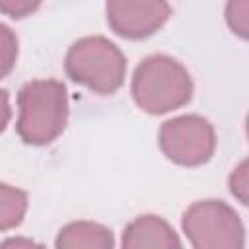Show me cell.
Wrapping results in <instances>:
<instances>
[{
	"instance_id": "6da1fadb",
	"label": "cell",
	"mask_w": 249,
	"mask_h": 249,
	"mask_svg": "<svg viewBox=\"0 0 249 249\" xmlns=\"http://www.w3.org/2000/svg\"><path fill=\"white\" fill-rule=\"evenodd\" d=\"M68 91L58 80H31L18 91V136L29 146L56 140L68 123Z\"/></svg>"
},
{
	"instance_id": "7a4b0ae2",
	"label": "cell",
	"mask_w": 249,
	"mask_h": 249,
	"mask_svg": "<svg viewBox=\"0 0 249 249\" xmlns=\"http://www.w3.org/2000/svg\"><path fill=\"white\" fill-rule=\"evenodd\" d=\"M193 78L173 56L150 54L134 68L130 93L134 103L148 115H165L181 109L193 97Z\"/></svg>"
},
{
	"instance_id": "3957f363",
	"label": "cell",
	"mask_w": 249,
	"mask_h": 249,
	"mask_svg": "<svg viewBox=\"0 0 249 249\" xmlns=\"http://www.w3.org/2000/svg\"><path fill=\"white\" fill-rule=\"evenodd\" d=\"M64 70L72 82L99 95H111L124 84L126 56L107 37L89 35L70 45Z\"/></svg>"
},
{
	"instance_id": "277c9868",
	"label": "cell",
	"mask_w": 249,
	"mask_h": 249,
	"mask_svg": "<svg viewBox=\"0 0 249 249\" xmlns=\"http://www.w3.org/2000/svg\"><path fill=\"white\" fill-rule=\"evenodd\" d=\"M183 233L196 249H241L245 228L239 214L224 200L193 202L181 218Z\"/></svg>"
},
{
	"instance_id": "5b68a950",
	"label": "cell",
	"mask_w": 249,
	"mask_h": 249,
	"mask_svg": "<svg viewBox=\"0 0 249 249\" xmlns=\"http://www.w3.org/2000/svg\"><path fill=\"white\" fill-rule=\"evenodd\" d=\"M160 150L163 156L183 167L206 163L216 150V130L200 115H181L160 126Z\"/></svg>"
},
{
	"instance_id": "8992f818",
	"label": "cell",
	"mask_w": 249,
	"mask_h": 249,
	"mask_svg": "<svg viewBox=\"0 0 249 249\" xmlns=\"http://www.w3.org/2000/svg\"><path fill=\"white\" fill-rule=\"evenodd\" d=\"M105 16L109 27L124 39L138 41L160 31L171 18L167 0H107Z\"/></svg>"
},
{
	"instance_id": "52a82bcc",
	"label": "cell",
	"mask_w": 249,
	"mask_h": 249,
	"mask_svg": "<svg viewBox=\"0 0 249 249\" xmlns=\"http://www.w3.org/2000/svg\"><path fill=\"white\" fill-rule=\"evenodd\" d=\"M121 245L124 249H175L181 247V239L161 216L142 214L123 230Z\"/></svg>"
},
{
	"instance_id": "ba28073f",
	"label": "cell",
	"mask_w": 249,
	"mask_h": 249,
	"mask_svg": "<svg viewBox=\"0 0 249 249\" xmlns=\"http://www.w3.org/2000/svg\"><path fill=\"white\" fill-rule=\"evenodd\" d=\"M54 247L56 249H113L115 237L107 226L80 220L60 228Z\"/></svg>"
},
{
	"instance_id": "9c48e42d",
	"label": "cell",
	"mask_w": 249,
	"mask_h": 249,
	"mask_svg": "<svg viewBox=\"0 0 249 249\" xmlns=\"http://www.w3.org/2000/svg\"><path fill=\"white\" fill-rule=\"evenodd\" d=\"M25 212L27 193L8 183H0V231L18 228L23 222Z\"/></svg>"
},
{
	"instance_id": "30bf717a",
	"label": "cell",
	"mask_w": 249,
	"mask_h": 249,
	"mask_svg": "<svg viewBox=\"0 0 249 249\" xmlns=\"http://www.w3.org/2000/svg\"><path fill=\"white\" fill-rule=\"evenodd\" d=\"M18 53H19V45L16 33L12 31V27L0 21V80L14 70Z\"/></svg>"
},
{
	"instance_id": "8fae6325",
	"label": "cell",
	"mask_w": 249,
	"mask_h": 249,
	"mask_svg": "<svg viewBox=\"0 0 249 249\" xmlns=\"http://www.w3.org/2000/svg\"><path fill=\"white\" fill-rule=\"evenodd\" d=\"M226 23L239 39L249 35V0H228L226 2Z\"/></svg>"
},
{
	"instance_id": "7c38bea8",
	"label": "cell",
	"mask_w": 249,
	"mask_h": 249,
	"mask_svg": "<svg viewBox=\"0 0 249 249\" xmlns=\"http://www.w3.org/2000/svg\"><path fill=\"white\" fill-rule=\"evenodd\" d=\"M228 187H230V193L241 202V204H247L249 200V177H247V160L239 161V165L231 171L230 179H228Z\"/></svg>"
},
{
	"instance_id": "4fadbf2b",
	"label": "cell",
	"mask_w": 249,
	"mask_h": 249,
	"mask_svg": "<svg viewBox=\"0 0 249 249\" xmlns=\"http://www.w3.org/2000/svg\"><path fill=\"white\" fill-rule=\"evenodd\" d=\"M43 0H0V14L12 18V19H21L25 16H31Z\"/></svg>"
},
{
	"instance_id": "5bb4252c",
	"label": "cell",
	"mask_w": 249,
	"mask_h": 249,
	"mask_svg": "<svg viewBox=\"0 0 249 249\" xmlns=\"http://www.w3.org/2000/svg\"><path fill=\"white\" fill-rule=\"evenodd\" d=\"M12 117V109H10V95L6 89H0V132L6 128V124L10 123Z\"/></svg>"
},
{
	"instance_id": "9a60e30c",
	"label": "cell",
	"mask_w": 249,
	"mask_h": 249,
	"mask_svg": "<svg viewBox=\"0 0 249 249\" xmlns=\"http://www.w3.org/2000/svg\"><path fill=\"white\" fill-rule=\"evenodd\" d=\"M39 243L31 241V239H6L2 243V247H37Z\"/></svg>"
}]
</instances>
